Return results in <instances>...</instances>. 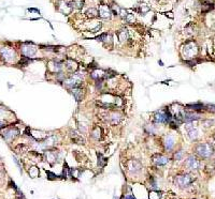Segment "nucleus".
Instances as JSON below:
<instances>
[{
    "mask_svg": "<svg viewBox=\"0 0 215 199\" xmlns=\"http://www.w3.org/2000/svg\"><path fill=\"white\" fill-rule=\"evenodd\" d=\"M198 53V48L197 45L195 42L193 41H188L185 43V45L183 46L182 48V55H183V58L185 60H190V59H194L196 58V55Z\"/></svg>",
    "mask_w": 215,
    "mask_h": 199,
    "instance_id": "1",
    "label": "nucleus"
},
{
    "mask_svg": "<svg viewBox=\"0 0 215 199\" xmlns=\"http://www.w3.org/2000/svg\"><path fill=\"white\" fill-rule=\"evenodd\" d=\"M195 151L202 159H209L214 153V148L210 143H199L196 146Z\"/></svg>",
    "mask_w": 215,
    "mask_h": 199,
    "instance_id": "2",
    "label": "nucleus"
},
{
    "mask_svg": "<svg viewBox=\"0 0 215 199\" xmlns=\"http://www.w3.org/2000/svg\"><path fill=\"white\" fill-rule=\"evenodd\" d=\"M174 181L179 187L185 188V187H187V186H189L193 183L194 179L189 175H182V176H176Z\"/></svg>",
    "mask_w": 215,
    "mask_h": 199,
    "instance_id": "3",
    "label": "nucleus"
},
{
    "mask_svg": "<svg viewBox=\"0 0 215 199\" xmlns=\"http://www.w3.org/2000/svg\"><path fill=\"white\" fill-rule=\"evenodd\" d=\"M82 78H83V75L81 73H75L73 74L71 77H69L68 79H66L63 83L67 87H71V88H74V87H77L79 85L81 84L82 81Z\"/></svg>",
    "mask_w": 215,
    "mask_h": 199,
    "instance_id": "4",
    "label": "nucleus"
},
{
    "mask_svg": "<svg viewBox=\"0 0 215 199\" xmlns=\"http://www.w3.org/2000/svg\"><path fill=\"white\" fill-rule=\"evenodd\" d=\"M0 54L2 55V58L5 59V62H14L16 59V54L13 49L9 48V47H3L0 49Z\"/></svg>",
    "mask_w": 215,
    "mask_h": 199,
    "instance_id": "5",
    "label": "nucleus"
},
{
    "mask_svg": "<svg viewBox=\"0 0 215 199\" xmlns=\"http://www.w3.org/2000/svg\"><path fill=\"white\" fill-rule=\"evenodd\" d=\"M36 53H37V47L32 44V43L27 42V43H25V44H23L22 54L25 56V57L30 58V57H32Z\"/></svg>",
    "mask_w": 215,
    "mask_h": 199,
    "instance_id": "6",
    "label": "nucleus"
},
{
    "mask_svg": "<svg viewBox=\"0 0 215 199\" xmlns=\"http://www.w3.org/2000/svg\"><path fill=\"white\" fill-rule=\"evenodd\" d=\"M1 134H2V136H3V138H5L7 141H11V140H13L14 138L17 136L18 131L17 128H7L1 132Z\"/></svg>",
    "mask_w": 215,
    "mask_h": 199,
    "instance_id": "7",
    "label": "nucleus"
},
{
    "mask_svg": "<svg viewBox=\"0 0 215 199\" xmlns=\"http://www.w3.org/2000/svg\"><path fill=\"white\" fill-rule=\"evenodd\" d=\"M44 156H45V159H46L49 163L54 164V163H56V162L59 159L60 153H59L57 150L56 151L55 150H47L44 153Z\"/></svg>",
    "mask_w": 215,
    "mask_h": 199,
    "instance_id": "8",
    "label": "nucleus"
},
{
    "mask_svg": "<svg viewBox=\"0 0 215 199\" xmlns=\"http://www.w3.org/2000/svg\"><path fill=\"white\" fill-rule=\"evenodd\" d=\"M185 166L187 167L188 169H192V170H195V169H198L200 167V162L197 157L195 156H189L186 161H185Z\"/></svg>",
    "mask_w": 215,
    "mask_h": 199,
    "instance_id": "9",
    "label": "nucleus"
},
{
    "mask_svg": "<svg viewBox=\"0 0 215 199\" xmlns=\"http://www.w3.org/2000/svg\"><path fill=\"white\" fill-rule=\"evenodd\" d=\"M127 167H128V170H129L130 173H139L140 170H141V168H142V166H141V163H140L139 161H137V159H131V161H129L128 163H127Z\"/></svg>",
    "mask_w": 215,
    "mask_h": 199,
    "instance_id": "10",
    "label": "nucleus"
},
{
    "mask_svg": "<svg viewBox=\"0 0 215 199\" xmlns=\"http://www.w3.org/2000/svg\"><path fill=\"white\" fill-rule=\"evenodd\" d=\"M152 159L153 163L155 164V165H157V166H164V165H166L169 162V159H168L167 156L161 154H155L152 157Z\"/></svg>",
    "mask_w": 215,
    "mask_h": 199,
    "instance_id": "11",
    "label": "nucleus"
},
{
    "mask_svg": "<svg viewBox=\"0 0 215 199\" xmlns=\"http://www.w3.org/2000/svg\"><path fill=\"white\" fill-rule=\"evenodd\" d=\"M111 9L108 5H100L98 10V15L102 18H109L111 16Z\"/></svg>",
    "mask_w": 215,
    "mask_h": 199,
    "instance_id": "12",
    "label": "nucleus"
},
{
    "mask_svg": "<svg viewBox=\"0 0 215 199\" xmlns=\"http://www.w3.org/2000/svg\"><path fill=\"white\" fill-rule=\"evenodd\" d=\"M72 94L75 97L76 101L80 102L83 99V89L80 88V87H74V88H72Z\"/></svg>",
    "mask_w": 215,
    "mask_h": 199,
    "instance_id": "13",
    "label": "nucleus"
},
{
    "mask_svg": "<svg viewBox=\"0 0 215 199\" xmlns=\"http://www.w3.org/2000/svg\"><path fill=\"white\" fill-rule=\"evenodd\" d=\"M65 65H66V69H67L68 71L70 72H74L77 69V64H76L75 61H73V60H71V59H68V60H66V62H65Z\"/></svg>",
    "mask_w": 215,
    "mask_h": 199,
    "instance_id": "14",
    "label": "nucleus"
},
{
    "mask_svg": "<svg viewBox=\"0 0 215 199\" xmlns=\"http://www.w3.org/2000/svg\"><path fill=\"white\" fill-rule=\"evenodd\" d=\"M174 146V138L172 136H166V139H165V147H166V150H171Z\"/></svg>",
    "mask_w": 215,
    "mask_h": 199,
    "instance_id": "15",
    "label": "nucleus"
},
{
    "mask_svg": "<svg viewBox=\"0 0 215 199\" xmlns=\"http://www.w3.org/2000/svg\"><path fill=\"white\" fill-rule=\"evenodd\" d=\"M117 36H118V40L121 41V42H124V41L128 40L129 33H128L127 29H122V30H120L117 32Z\"/></svg>",
    "mask_w": 215,
    "mask_h": 199,
    "instance_id": "16",
    "label": "nucleus"
},
{
    "mask_svg": "<svg viewBox=\"0 0 215 199\" xmlns=\"http://www.w3.org/2000/svg\"><path fill=\"white\" fill-rule=\"evenodd\" d=\"M214 9V5L212 3V2H210V1H203V3H202V12L203 13H208V12H210L211 10Z\"/></svg>",
    "mask_w": 215,
    "mask_h": 199,
    "instance_id": "17",
    "label": "nucleus"
},
{
    "mask_svg": "<svg viewBox=\"0 0 215 199\" xmlns=\"http://www.w3.org/2000/svg\"><path fill=\"white\" fill-rule=\"evenodd\" d=\"M104 73L105 72L101 71V70H95V71L91 72V74H90V76H91V78H94V79L96 80H100L101 78H103V76H104Z\"/></svg>",
    "mask_w": 215,
    "mask_h": 199,
    "instance_id": "18",
    "label": "nucleus"
},
{
    "mask_svg": "<svg viewBox=\"0 0 215 199\" xmlns=\"http://www.w3.org/2000/svg\"><path fill=\"white\" fill-rule=\"evenodd\" d=\"M69 5L71 7L72 9H81L83 8V0H71L69 1Z\"/></svg>",
    "mask_w": 215,
    "mask_h": 199,
    "instance_id": "19",
    "label": "nucleus"
},
{
    "mask_svg": "<svg viewBox=\"0 0 215 199\" xmlns=\"http://www.w3.org/2000/svg\"><path fill=\"white\" fill-rule=\"evenodd\" d=\"M101 128H99V126H97V128H95L94 130H93V133H91V137L95 138V139H100V137H101Z\"/></svg>",
    "mask_w": 215,
    "mask_h": 199,
    "instance_id": "20",
    "label": "nucleus"
},
{
    "mask_svg": "<svg viewBox=\"0 0 215 199\" xmlns=\"http://www.w3.org/2000/svg\"><path fill=\"white\" fill-rule=\"evenodd\" d=\"M148 198L150 199H160L161 198V192H158V190H152V192H150Z\"/></svg>",
    "mask_w": 215,
    "mask_h": 199,
    "instance_id": "21",
    "label": "nucleus"
},
{
    "mask_svg": "<svg viewBox=\"0 0 215 199\" xmlns=\"http://www.w3.org/2000/svg\"><path fill=\"white\" fill-rule=\"evenodd\" d=\"M86 15L90 18H95L96 16H98V11L96 9H89L86 12Z\"/></svg>",
    "mask_w": 215,
    "mask_h": 199,
    "instance_id": "22",
    "label": "nucleus"
},
{
    "mask_svg": "<svg viewBox=\"0 0 215 199\" xmlns=\"http://www.w3.org/2000/svg\"><path fill=\"white\" fill-rule=\"evenodd\" d=\"M97 155H98V165L99 166H101V167L105 166V164L108 163V159L102 157V155L100 154V153H97Z\"/></svg>",
    "mask_w": 215,
    "mask_h": 199,
    "instance_id": "23",
    "label": "nucleus"
},
{
    "mask_svg": "<svg viewBox=\"0 0 215 199\" xmlns=\"http://www.w3.org/2000/svg\"><path fill=\"white\" fill-rule=\"evenodd\" d=\"M187 132H188V135H189V137L192 138V139H196V138H197V136H198L197 130H194V128L189 130V128H187Z\"/></svg>",
    "mask_w": 215,
    "mask_h": 199,
    "instance_id": "24",
    "label": "nucleus"
},
{
    "mask_svg": "<svg viewBox=\"0 0 215 199\" xmlns=\"http://www.w3.org/2000/svg\"><path fill=\"white\" fill-rule=\"evenodd\" d=\"M187 107L192 110H198V109H201L203 105L201 104H192V105H187Z\"/></svg>",
    "mask_w": 215,
    "mask_h": 199,
    "instance_id": "25",
    "label": "nucleus"
},
{
    "mask_svg": "<svg viewBox=\"0 0 215 199\" xmlns=\"http://www.w3.org/2000/svg\"><path fill=\"white\" fill-rule=\"evenodd\" d=\"M29 173H30V176H31L32 178H35V177H37V176H38L39 171H38L37 167H31V169L29 170Z\"/></svg>",
    "mask_w": 215,
    "mask_h": 199,
    "instance_id": "26",
    "label": "nucleus"
},
{
    "mask_svg": "<svg viewBox=\"0 0 215 199\" xmlns=\"http://www.w3.org/2000/svg\"><path fill=\"white\" fill-rule=\"evenodd\" d=\"M182 157H183V151L180 150L178 151L176 153L174 154V159H176V161H180V159H182Z\"/></svg>",
    "mask_w": 215,
    "mask_h": 199,
    "instance_id": "27",
    "label": "nucleus"
},
{
    "mask_svg": "<svg viewBox=\"0 0 215 199\" xmlns=\"http://www.w3.org/2000/svg\"><path fill=\"white\" fill-rule=\"evenodd\" d=\"M125 18H126V20H127L128 22H134V14H127Z\"/></svg>",
    "mask_w": 215,
    "mask_h": 199,
    "instance_id": "28",
    "label": "nucleus"
},
{
    "mask_svg": "<svg viewBox=\"0 0 215 199\" xmlns=\"http://www.w3.org/2000/svg\"><path fill=\"white\" fill-rule=\"evenodd\" d=\"M148 11H150V8H148V7H145V5H141V13L144 14L145 12H148Z\"/></svg>",
    "mask_w": 215,
    "mask_h": 199,
    "instance_id": "29",
    "label": "nucleus"
},
{
    "mask_svg": "<svg viewBox=\"0 0 215 199\" xmlns=\"http://www.w3.org/2000/svg\"><path fill=\"white\" fill-rule=\"evenodd\" d=\"M47 176H49V179H55V178H54V177H56V176H55V175H54V173H51V171H47Z\"/></svg>",
    "mask_w": 215,
    "mask_h": 199,
    "instance_id": "30",
    "label": "nucleus"
},
{
    "mask_svg": "<svg viewBox=\"0 0 215 199\" xmlns=\"http://www.w3.org/2000/svg\"><path fill=\"white\" fill-rule=\"evenodd\" d=\"M124 199H136V198H134L132 195H127V196H126Z\"/></svg>",
    "mask_w": 215,
    "mask_h": 199,
    "instance_id": "31",
    "label": "nucleus"
},
{
    "mask_svg": "<svg viewBox=\"0 0 215 199\" xmlns=\"http://www.w3.org/2000/svg\"><path fill=\"white\" fill-rule=\"evenodd\" d=\"M16 199H24V198H23V196H21V195H19V196H17V198H16Z\"/></svg>",
    "mask_w": 215,
    "mask_h": 199,
    "instance_id": "32",
    "label": "nucleus"
},
{
    "mask_svg": "<svg viewBox=\"0 0 215 199\" xmlns=\"http://www.w3.org/2000/svg\"><path fill=\"white\" fill-rule=\"evenodd\" d=\"M2 124H3V123H2V122H0V128H1V126H2Z\"/></svg>",
    "mask_w": 215,
    "mask_h": 199,
    "instance_id": "33",
    "label": "nucleus"
},
{
    "mask_svg": "<svg viewBox=\"0 0 215 199\" xmlns=\"http://www.w3.org/2000/svg\"><path fill=\"white\" fill-rule=\"evenodd\" d=\"M213 138H214V140H215V134H214V136H213Z\"/></svg>",
    "mask_w": 215,
    "mask_h": 199,
    "instance_id": "34",
    "label": "nucleus"
},
{
    "mask_svg": "<svg viewBox=\"0 0 215 199\" xmlns=\"http://www.w3.org/2000/svg\"><path fill=\"white\" fill-rule=\"evenodd\" d=\"M114 199H118V198H115V197H114Z\"/></svg>",
    "mask_w": 215,
    "mask_h": 199,
    "instance_id": "35",
    "label": "nucleus"
}]
</instances>
